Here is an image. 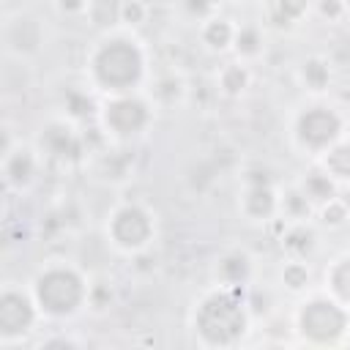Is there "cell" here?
Here are the masks:
<instances>
[{"mask_svg": "<svg viewBox=\"0 0 350 350\" xmlns=\"http://www.w3.org/2000/svg\"><path fill=\"white\" fill-rule=\"evenodd\" d=\"M200 331L211 342H232L243 328V312L232 295H213L200 309Z\"/></svg>", "mask_w": 350, "mask_h": 350, "instance_id": "obj_1", "label": "cell"}, {"mask_svg": "<svg viewBox=\"0 0 350 350\" xmlns=\"http://www.w3.org/2000/svg\"><path fill=\"white\" fill-rule=\"evenodd\" d=\"M96 71H98V79L112 85V88H123L129 82L137 79L139 74V55L131 44L126 41H115L109 46H104L96 57Z\"/></svg>", "mask_w": 350, "mask_h": 350, "instance_id": "obj_2", "label": "cell"}, {"mask_svg": "<svg viewBox=\"0 0 350 350\" xmlns=\"http://www.w3.org/2000/svg\"><path fill=\"white\" fill-rule=\"evenodd\" d=\"M82 295L79 279L68 271H52L38 282V298L49 312H68Z\"/></svg>", "mask_w": 350, "mask_h": 350, "instance_id": "obj_3", "label": "cell"}, {"mask_svg": "<svg viewBox=\"0 0 350 350\" xmlns=\"http://www.w3.org/2000/svg\"><path fill=\"white\" fill-rule=\"evenodd\" d=\"M304 331L314 339H334L342 328H345V317L336 306L325 304V301H314L306 306L304 312Z\"/></svg>", "mask_w": 350, "mask_h": 350, "instance_id": "obj_4", "label": "cell"}, {"mask_svg": "<svg viewBox=\"0 0 350 350\" xmlns=\"http://www.w3.org/2000/svg\"><path fill=\"white\" fill-rule=\"evenodd\" d=\"M301 137L306 139V142H312V145H323V142H328L334 134H336V129H339V120H336V115L334 112H328V109H312V112H306L304 118H301Z\"/></svg>", "mask_w": 350, "mask_h": 350, "instance_id": "obj_5", "label": "cell"}, {"mask_svg": "<svg viewBox=\"0 0 350 350\" xmlns=\"http://www.w3.org/2000/svg\"><path fill=\"white\" fill-rule=\"evenodd\" d=\"M33 312H30V304L16 295V293H8L0 298V328L5 334H16L22 328H27Z\"/></svg>", "mask_w": 350, "mask_h": 350, "instance_id": "obj_6", "label": "cell"}, {"mask_svg": "<svg viewBox=\"0 0 350 350\" xmlns=\"http://www.w3.org/2000/svg\"><path fill=\"white\" fill-rule=\"evenodd\" d=\"M148 219H145V213L142 211H137V208H126L118 219H115V235H118V241L120 243H126V246H137V243H142L145 238H148Z\"/></svg>", "mask_w": 350, "mask_h": 350, "instance_id": "obj_7", "label": "cell"}, {"mask_svg": "<svg viewBox=\"0 0 350 350\" xmlns=\"http://www.w3.org/2000/svg\"><path fill=\"white\" fill-rule=\"evenodd\" d=\"M109 123L118 129V131H123V134H129V131H137L142 123H145V107L139 104V101H131V98H123V101H118V104H112L109 107Z\"/></svg>", "mask_w": 350, "mask_h": 350, "instance_id": "obj_8", "label": "cell"}, {"mask_svg": "<svg viewBox=\"0 0 350 350\" xmlns=\"http://www.w3.org/2000/svg\"><path fill=\"white\" fill-rule=\"evenodd\" d=\"M271 205H273V200H271V191H268V189H254V191L249 194V211H252V213L265 216V213L271 211Z\"/></svg>", "mask_w": 350, "mask_h": 350, "instance_id": "obj_9", "label": "cell"}, {"mask_svg": "<svg viewBox=\"0 0 350 350\" xmlns=\"http://www.w3.org/2000/svg\"><path fill=\"white\" fill-rule=\"evenodd\" d=\"M334 287H336V293H339L342 298L350 301V262H342V265L336 268V273H334Z\"/></svg>", "mask_w": 350, "mask_h": 350, "instance_id": "obj_10", "label": "cell"}, {"mask_svg": "<svg viewBox=\"0 0 350 350\" xmlns=\"http://www.w3.org/2000/svg\"><path fill=\"white\" fill-rule=\"evenodd\" d=\"M331 167L339 172V175H350V145H342L331 153Z\"/></svg>", "mask_w": 350, "mask_h": 350, "instance_id": "obj_11", "label": "cell"}, {"mask_svg": "<svg viewBox=\"0 0 350 350\" xmlns=\"http://www.w3.org/2000/svg\"><path fill=\"white\" fill-rule=\"evenodd\" d=\"M8 175H11L14 180H27V175H30V159L19 153V156L8 164Z\"/></svg>", "mask_w": 350, "mask_h": 350, "instance_id": "obj_12", "label": "cell"}, {"mask_svg": "<svg viewBox=\"0 0 350 350\" xmlns=\"http://www.w3.org/2000/svg\"><path fill=\"white\" fill-rule=\"evenodd\" d=\"M227 38H230V27H227L224 22H213V25L208 27V41H211V44L221 46V44H227Z\"/></svg>", "mask_w": 350, "mask_h": 350, "instance_id": "obj_13", "label": "cell"}, {"mask_svg": "<svg viewBox=\"0 0 350 350\" xmlns=\"http://www.w3.org/2000/svg\"><path fill=\"white\" fill-rule=\"evenodd\" d=\"M309 191L314 194V197H328L331 194V183L325 180V178H320V175H314V178H309Z\"/></svg>", "mask_w": 350, "mask_h": 350, "instance_id": "obj_14", "label": "cell"}, {"mask_svg": "<svg viewBox=\"0 0 350 350\" xmlns=\"http://www.w3.org/2000/svg\"><path fill=\"white\" fill-rule=\"evenodd\" d=\"M224 273H227L230 279H241V276L246 273V265H243V260H238V257H230V260L224 262Z\"/></svg>", "mask_w": 350, "mask_h": 350, "instance_id": "obj_15", "label": "cell"}, {"mask_svg": "<svg viewBox=\"0 0 350 350\" xmlns=\"http://www.w3.org/2000/svg\"><path fill=\"white\" fill-rule=\"evenodd\" d=\"M279 11H282L284 19H290V16H295V14L304 11V0H282L279 3Z\"/></svg>", "mask_w": 350, "mask_h": 350, "instance_id": "obj_16", "label": "cell"}, {"mask_svg": "<svg viewBox=\"0 0 350 350\" xmlns=\"http://www.w3.org/2000/svg\"><path fill=\"white\" fill-rule=\"evenodd\" d=\"M306 77H309L314 85H323V82H325V71H323L320 63H309V66H306Z\"/></svg>", "mask_w": 350, "mask_h": 350, "instance_id": "obj_17", "label": "cell"}, {"mask_svg": "<svg viewBox=\"0 0 350 350\" xmlns=\"http://www.w3.org/2000/svg\"><path fill=\"white\" fill-rule=\"evenodd\" d=\"M224 85H227L230 90H238V88L243 85V74H241L238 68H232V71H230V74L224 77Z\"/></svg>", "mask_w": 350, "mask_h": 350, "instance_id": "obj_18", "label": "cell"}, {"mask_svg": "<svg viewBox=\"0 0 350 350\" xmlns=\"http://www.w3.org/2000/svg\"><path fill=\"white\" fill-rule=\"evenodd\" d=\"M284 279H287L293 287H301V284H304V279H306V273H304L301 268H290V271L284 273Z\"/></svg>", "mask_w": 350, "mask_h": 350, "instance_id": "obj_19", "label": "cell"}, {"mask_svg": "<svg viewBox=\"0 0 350 350\" xmlns=\"http://www.w3.org/2000/svg\"><path fill=\"white\" fill-rule=\"evenodd\" d=\"M254 44H257V36H254L252 30L241 33V38H238V46H243L246 52H252V49H254Z\"/></svg>", "mask_w": 350, "mask_h": 350, "instance_id": "obj_20", "label": "cell"}, {"mask_svg": "<svg viewBox=\"0 0 350 350\" xmlns=\"http://www.w3.org/2000/svg\"><path fill=\"white\" fill-rule=\"evenodd\" d=\"M339 216H342V208H331V211L325 213V219H331V221H339Z\"/></svg>", "mask_w": 350, "mask_h": 350, "instance_id": "obj_21", "label": "cell"}, {"mask_svg": "<svg viewBox=\"0 0 350 350\" xmlns=\"http://www.w3.org/2000/svg\"><path fill=\"white\" fill-rule=\"evenodd\" d=\"M126 16H129V19H137V16H139V8H137V5H129V8H126Z\"/></svg>", "mask_w": 350, "mask_h": 350, "instance_id": "obj_22", "label": "cell"}, {"mask_svg": "<svg viewBox=\"0 0 350 350\" xmlns=\"http://www.w3.org/2000/svg\"><path fill=\"white\" fill-rule=\"evenodd\" d=\"M189 5H191V8H197V11H205V0H191Z\"/></svg>", "mask_w": 350, "mask_h": 350, "instance_id": "obj_23", "label": "cell"}, {"mask_svg": "<svg viewBox=\"0 0 350 350\" xmlns=\"http://www.w3.org/2000/svg\"><path fill=\"white\" fill-rule=\"evenodd\" d=\"M323 11H331V14H336V3H325V5H323Z\"/></svg>", "mask_w": 350, "mask_h": 350, "instance_id": "obj_24", "label": "cell"}, {"mask_svg": "<svg viewBox=\"0 0 350 350\" xmlns=\"http://www.w3.org/2000/svg\"><path fill=\"white\" fill-rule=\"evenodd\" d=\"M63 5H66V8H77V5H79V0H63Z\"/></svg>", "mask_w": 350, "mask_h": 350, "instance_id": "obj_25", "label": "cell"}]
</instances>
